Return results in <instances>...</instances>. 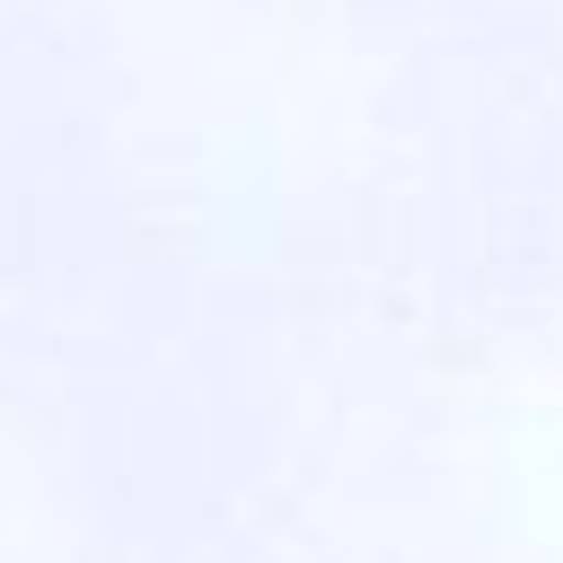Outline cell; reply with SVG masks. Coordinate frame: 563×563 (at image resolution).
Instances as JSON below:
<instances>
[]
</instances>
